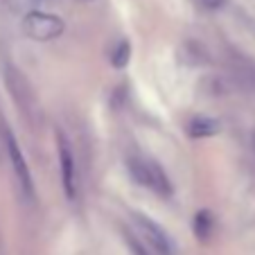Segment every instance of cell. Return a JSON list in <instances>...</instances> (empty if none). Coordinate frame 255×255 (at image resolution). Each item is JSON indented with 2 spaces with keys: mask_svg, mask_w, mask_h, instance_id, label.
I'll return each instance as SVG.
<instances>
[{
  "mask_svg": "<svg viewBox=\"0 0 255 255\" xmlns=\"http://www.w3.org/2000/svg\"><path fill=\"white\" fill-rule=\"evenodd\" d=\"M129 172L142 188L151 190L163 199L172 197V183H169L167 174L151 158H129Z\"/></svg>",
  "mask_w": 255,
  "mask_h": 255,
  "instance_id": "1",
  "label": "cell"
},
{
  "mask_svg": "<svg viewBox=\"0 0 255 255\" xmlns=\"http://www.w3.org/2000/svg\"><path fill=\"white\" fill-rule=\"evenodd\" d=\"M131 224H133V231L138 233V237L147 246H149L154 253H158V255H174L172 237H169L167 231H165L158 222H154L149 215H142V212H131Z\"/></svg>",
  "mask_w": 255,
  "mask_h": 255,
  "instance_id": "2",
  "label": "cell"
},
{
  "mask_svg": "<svg viewBox=\"0 0 255 255\" xmlns=\"http://www.w3.org/2000/svg\"><path fill=\"white\" fill-rule=\"evenodd\" d=\"M203 7H208V9H222L224 5H226V0H199Z\"/></svg>",
  "mask_w": 255,
  "mask_h": 255,
  "instance_id": "8",
  "label": "cell"
},
{
  "mask_svg": "<svg viewBox=\"0 0 255 255\" xmlns=\"http://www.w3.org/2000/svg\"><path fill=\"white\" fill-rule=\"evenodd\" d=\"M219 131V125L210 118H197V120L190 122V133L194 138H206V135H215Z\"/></svg>",
  "mask_w": 255,
  "mask_h": 255,
  "instance_id": "6",
  "label": "cell"
},
{
  "mask_svg": "<svg viewBox=\"0 0 255 255\" xmlns=\"http://www.w3.org/2000/svg\"><path fill=\"white\" fill-rule=\"evenodd\" d=\"M63 29H66L63 18L57 14H50V11L32 9L23 18V32L34 41H52L61 36Z\"/></svg>",
  "mask_w": 255,
  "mask_h": 255,
  "instance_id": "3",
  "label": "cell"
},
{
  "mask_svg": "<svg viewBox=\"0 0 255 255\" xmlns=\"http://www.w3.org/2000/svg\"><path fill=\"white\" fill-rule=\"evenodd\" d=\"M131 246H133L135 255H147V253H144V251H142V246H140V244H138V242H135V240H131Z\"/></svg>",
  "mask_w": 255,
  "mask_h": 255,
  "instance_id": "9",
  "label": "cell"
},
{
  "mask_svg": "<svg viewBox=\"0 0 255 255\" xmlns=\"http://www.w3.org/2000/svg\"><path fill=\"white\" fill-rule=\"evenodd\" d=\"M129 57H131V45L127 43V41H120V45L116 48L111 61H113V66L116 68H125L127 63H129Z\"/></svg>",
  "mask_w": 255,
  "mask_h": 255,
  "instance_id": "7",
  "label": "cell"
},
{
  "mask_svg": "<svg viewBox=\"0 0 255 255\" xmlns=\"http://www.w3.org/2000/svg\"><path fill=\"white\" fill-rule=\"evenodd\" d=\"M5 127V125H2ZM2 133H5V147H7V156H9L11 160V167H14V174L16 178H18V185L20 190L25 192V197L32 199L34 197V183H32V174H29V167L27 163H25V156L23 151H20V144L18 140H16V135L11 133L9 129H2Z\"/></svg>",
  "mask_w": 255,
  "mask_h": 255,
  "instance_id": "4",
  "label": "cell"
},
{
  "mask_svg": "<svg viewBox=\"0 0 255 255\" xmlns=\"http://www.w3.org/2000/svg\"><path fill=\"white\" fill-rule=\"evenodd\" d=\"M59 165H61V185L68 199L77 197V172H75V158H72L68 144H59Z\"/></svg>",
  "mask_w": 255,
  "mask_h": 255,
  "instance_id": "5",
  "label": "cell"
}]
</instances>
